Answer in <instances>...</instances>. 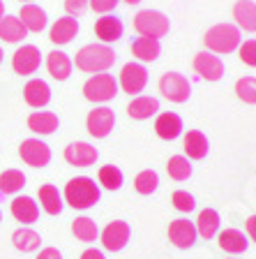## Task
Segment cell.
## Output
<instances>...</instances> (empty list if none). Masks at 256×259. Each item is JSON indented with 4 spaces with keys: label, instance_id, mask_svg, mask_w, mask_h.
I'll use <instances>...</instances> for the list:
<instances>
[{
    "label": "cell",
    "instance_id": "obj_1",
    "mask_svg": "<svg viewBox=\"0 0 256 259\" xmlns=\"http://www.w3.org/2000/svg\"><path fill=\"white\" fill-rule=\"evenodd\" d=\"M76 70L88 72V74H101L109 72L116 63V51L109 44H85L76 51Z\"/></svg>",
    "mask_w": 256,
    "mask_h": 259
},
{
    "label": "cell",
    "instance_id": "obj_2",
    "mask_svg": "<svg viewBox=\"0 0 256 259\" xmlns=\"http://www.w3.org/2000/svg\"><path fill=\"white\" fill-rule=\"evenodd\" d=\"M99 194H101L99 185H95L92 178L76 176V178H72V181H67V185H65L63 201L76 210H85L99 201Z\"/></svg>",
    "mask_w": 256,
    "mask_h": 259
},
{
    "label": "cell",
    "instance_id": "obj_3",
    "mask_svg": "<svg viewBox=\"0 0 256 259\" xmlns=\"http://www.w3.org/2000/svg\"><path fill=\"white\" fill-rule=\"evenodd\" d=\"M240 28L233 23H217L203 35V44L210 54H231L240 47Z\"/></svg>",
    "mask_w": 256,
    "mask_h": 259
},
{
    "label": "cell",
    "instance_id": "obj_4",
    "mask_svg": "<svg viewBox=\"0 0 256 259\" xmlns=\"http://www.w3.org/2000/svg\"><path fill=\"white\" fill-rule=\"evenodd\" d=\"M118 95V81L113 79V74H92L90 79L83 83V97L88 102L95 104H107Z\"/></svg>",
    "mask_w": 256,
    "mask_h": 259
},
{
    "label": "cell",
    "instance_id": "obj_5",
    "mask_svg": "<svg viewBox=\"0 0 256 259\" xmlns=\"http://www.w3.org/2000/svg\"><path fill=\"white\" fill-rule=\"evenodd\" d=\"M134 30L139 32L141 37L160 39L169 32V19L157 10H141L134 16Z\"/></svg>",
    "mask_w": 256,
    "mask_h": 259
},
{
    "label": "cell",
    "instance_id": "obj_6",
    "mask_svg": "<svg viewBox=\"0 0 256 259\" xmlns=\"http://www.w3.org/2000/svg\"><path fill=\"white\" fill-rule=\"evenodd\" d=\"M99 238H101L104 250H109V252H120V250L127 248L129 238H132V227L125 220H113L101 229Z\"/></svg>",
    "mask_w": 256,
    "mask_h": 259
},
{
    "label": "cell",
    "instance_id": "obj_7",
    "mask_svg": "<svg viewBox=\"0 0 256 259\" xmlns=\"http://www.w3.org/2000/svg\"><path fill=\"white\" fill-rule=\"evenodd\" d=\"M189 81H187L185 74L180 72H166L162 74L160 79V93L169 100V102H176V104H182L189 100Z\"/></svg>",
    "mask_w": 256,
    "mask_h": 259
},
{
    "label": "cell",
    "instance_id": "obj_8",
    "mask_svg": "<svg viewBox=\"0 0 256 259\" xmlns=\"http://www.w3.org/2000/svg\"><path fill=\"white\" fill-rule=\"evenodd\" d=\"M145 86H148V70H145L143 63H127L120 70L118 88H123V93L139 95V93H143Z\"/></svg>",
    "mask_w": 256,
    "mask_h": 259
},
{
    "label": "cell",
    "instance_id": "obj_9",
    "mask_svg": "<svg viewBox=\"0 0 256 259\" xmlns=\"http://www.w3.org/2000/svg\"><path fill=\"white\" fill-rule=\"evenodd\" d=\"M113 125H116V113L109 107H95L88 113V118H85V130H88V135L95 137V139L109 137Z\"/></svg>",
    "mask_w": 256,
    "mask_h": 259
},
{
    "label": "cell",
    "instance_id": "obj_10",
    "mask_svg": "<svg viewBox=\"0 0 256 259\" xmlns=\"http://www.w3.org/2000/svg\"><path fill=\"white\" fill-rule=\"evenodd\" d=\"M39 65H42V54H39L37 47H32V44H26V47H19L12 54V70L16 74L21 76H28V74H35L39 70Z\"/></svg>",
    "mask_w": 256,
    "mask_h": 259
},
{
    "label": "cell",
    "instance_id": "obj_11",
    "mask_svg": "<svg viewBox=\"0 0 256 259\" xmlns=\"http://www.w3.org/2000/svg\"><path fill=\"white\" fill-rule=\"evenodd\" d=\"M192 67L206 81H219L224 76V63H222V58L217 54H210V51H198L192 60Z\"/></svg>",
    "mask_w": 256,
    "mask_h": 259
},
{
    "label": "cell",
    "instance_id": "obj_12",
    "mask_svg": "<svg viewBox=\"0 0 256 259\" xmlns=\"http://www.w3.org/2000/svg\"><path fill=\"white\" fill-rule=\"evenodd\" d=\"M19 155H21V160L26 162L28 167L42 169L51 162V148L39 139H26L19 146Z\"/></svg>",
    "mask_w": 256,
    "mask_h": 259
},
{
    "label": "cell",
    "instance_id": "obj_13",
    "mask_svg": "<svg viewBox=\"0 0 256 259\" xmlns=\"http://www.w3.org/2000/svg\"><path fill=\"white\" fill-rule=\"evenodd\" d=\"M198 234H196V225L192 220H187V218H178L169 225V241L176 245L178 250H187L192 248L194 243H196Z\"/></svg>",
    "mask_w": 256,
    "mask_h": 259
},
{
    "label": "cell",
    "instance_id": "obj_14",
    "mask_svg": "<svg viewBox=\"0 0 256 259\" xmlns=\"http://www.w3.org/2000/svg\"><path fill=\"white\" fill-rule=\"evenodd\" d=\"M65 162L72 164V167H92L99 157V151H97L92 144L88 141H74L65 148Z\"/></svg>",
    "mask_w": 256,
    "mask_h": 259
},
{
    "label": "cell",
    "instance_id": "obj_15",
    "mask_svg": "<svg viewBox=\"0 0 256 259\" xmlns=\"http://www.w3.org/2000/svg\"><path fill=\"white\" fill-rule=\"evenodd\" d=\"M182 118L178 116V113H173V111H164V113H160L157 116V120H155V135L160 137V139H164V141H173V139H178V137L182 135Z\"/></svg>",
    "mask_w": 256,
    "mask_h": 259
},
{
    "label": "cell",
    "instance_id": "obj_16",
    "mask_svg": "<svg viewBox=\"0 0 256 259\" xmlns=\"http://www.w3.org/2000/svg\"><path fill=\"white\" fill-rule=\"evenodd\" d=\"M23 100L32 109H42L51 102V88H48V83L44 79H30L23 86Z\"/></svg>",
    "mask_w": 256,
    "mask_h": 259
},
{
    "label": "cell",
    "instance_id": "obj_17",
    "mask_svg": "<svg viewBox=\"0 0 256 259\" xmlns=\"http://www.w3.org/2000/svg\"><path fill=\"white\" fill-rule=\"evenodd\" d=\"M10 210L12 215H14L16 222H21V225H32V222H37L39 218V206L35 204L32 197H14L10 204Z\"/></svg>",
    "mask_w": 256,
    "mask_h": 259
},
{
    "label": "cell",
    "instance_id": "obj_18",
    "mask_svg": "<svg viewBox=\"0 0 256 259\" xmlns=\"http://www.w3.org/2000/svg\"><path fill=\"white\" fill-rule=\"evenodd\" d=\"M95 35L99 37L101 44H111V42H118L123 37V21L118 16H111V14H104L101 19L95 21Z\"/></svg>",
    "mask_w": 256,
    "mask_h": 259
},
{
    "label": "cell",
    "instance_id": "obj_19",
    "mask_svg": "<svg viewBox=\"0 0 256 259\" xmlns=\"http://www.w3.org/2000/svg\"><path fill=\"white\" fill-rule=\"evenodd\" d=\"M182 148L187 153V160H203L210 151L208 137L203 135L201 130H189L182 139Z\"/></svg>",
    "mask_w": 256,
    "mask_h": 259
},
{
    "label": "cell",
    "instance_id": "obj_20",
    "mask_svg": "<svg viewBox=\"0 0 256 259\" xmlns=\"http://www.w3.org/2000/svg\"><path fill=\"white\" fill-rule=\"evenodd\" d=\"M76 32H79V21H76L74 16H63V19H58L51 26L48 39L54 44H70L76 37Z\"/></svg>",
    "mask_w": 256,
    "mask_h": 259
},
{
    "label": "cell",
    "instance_id": "obj_21",
    "mask_svg": "<svg viewBox=\"0 0 256 259\" xmlns=\"http://www.w3.org/2000/svg\"><path fill=\"white\" fill-rule=\"evenodd\" d=\"M217 245L229 254H240L249 248V238L240 232V229H224L217 236Z\"/></svg>",
    "mask_w": 256,
    "mask_h": 259
},
{
    "label": "cell",
    "instance_id": "obj_22",
    "mask_svg": "<svg viewBox=\"0 0 256 259\" xmlns=\"http://www.w3.org/2000/svg\"><path fill=\"white\" fill-rule=\"evenodd\" d=\"M157 111H160V102H157V97H150V95H136L127 104L129 118L134 120H145L150 116H155Z\"/></svg>",
    "mask_w": 256,
    "mask_h": 259
},
{
    "label": "cell",
    "instance_id": "obj_23",
    "mask_svg": "<svg viewBox=\"0 0 256 259\" xmlns=\"http://www.w3.org/2000/svg\"><path fill=\"white\" fill-rule=\"evenodd\" d=\"M60 120L54 111H32L28 116V130L35 135H54Z\"/></svg>",
    "mask_w": 256,
    "mask_h": 259
},
{
    "label": "cell",
    "instance_id": "obj_24",
    "mask_svg": "<svg viewBox=\"0 0 256 259\" xmlns=\"http://www.w3.org/2000/svg\"><path fill=\"white\" fill-rule=\"evenodd\" d=\"M19 21L23 23V28H26L28 32H42L44 28H46V12H44L42 7L28 3V5H23L21 12H19Z\"/></svg>",
    "mask_w": 256,
    "mask_h": 259
},
{
    "label": "cell",
    "instance_id": "obj_25",
    "mask_svg": "<svg viewBox=\"0 0 256 259\" xmlns=\"http://www.w3.org/2000/svg\"><path fill=\"white\" fill-rule=\"evenodd\" d=\"M132 56L139 63H152V60L160 58V39H152V37H136L132 42Z\"/></svg>",
    "mask_w": 256,
    "mask_h": 259
},
{
    "label": "cell",
    "instance_id": "obj_26",
    "mask_svg": "<svg viewBox=\"0 0 256 259\" xmlns=\"http://www.w3.org/2000/svg\"><path fill=\"white\" fill-rule=\"evenodd\" d=\"M37 197H39L42 208L46 210L48 215H60V213H63L65 201H63V194L58 192V188H56V185H51V183L39 185Z\"/></svg>",
    "mask_w": 256,
    "mask_h": 259
},
{
    "label": "cell",
    "instance_id": "obj_27",
    "mask_svg": "<svg viewBox=\"0 0 256 259\" xmlns=\"http://www.w3.org/2000/svg\"><path fill=\"white\" fill-rule=\"evenodd\" d=\"M233 19L238 28L247 32H256V3L251 0H238L233 5Z\"/></svg>",
    "mask_w": 256,
    "mask_h": 259
},
{
    "label": "cell",
    "instance_id": "obj_28",
    "mask_svg": "<svg viewBox=\"0 0 256 259\" xmlns=\"http://www.w3.org/2000/svg\"><path fill=\"white\" fill-rule=\"evenodd\" d=\"M196 234L206 241L215 238L219 234V213L215 208H203L198 210V218H196Z\"/></svg>",
    "mask_w": 256,
    "mask_h": 259
},
{
    "label": "cell",
    "instance_id": "obj_29",
    "mask_svg": "<svg viewBox=\"0 0 256 259\" xmlns=\"http://www.w3.org/2000/svg\"><path fill=\"white\" fill-rule=\"evenodd\" d=\"M72 65L74 63L70 60V56L63 54V51H51V54H46V70L56 81L67 79V76L72 74Z\"/></svg>",
    "mask_w": 256,
    "mask_h": 259
},
{
    "label": "cell",
    "instance_id": "obj_30",
    "mask_svg": "<svg viewBox=\"0 0 256 259\" xmlns=\"http://www.w3.org/2000/svg\"><path fill=\"white\" fill-rule=\"evenodd\" d=\"M12 243H14V248L19 252H35L42 245V236L35 229H30V227H19L12 234Z\"/></svg>",
    "mask_w": 256,
    "mask_h": 259
},
{
    "label": "cell",
    "instance_id": "obj_31",
    "mask_svg": "<svg viewBox=\"0 0 256 259\" xmlns=\"http://www.w3.org/2000/svg\"><path fill=\"white\" fill-rule=\"evenodd\" d=\"M28 37V30L23 28V23L19 21V16H3L0 19V39L3 42L16 44Z\"/></svg>",
    "mask_w": 256,
    "mask_h": 259
},
{
    "label": "cell",
    "instance_id": "obj_32",
    "mask_svg": "<svg viewBox=\"0 0 256 259\" xmlns=\"http://www.w3.org/2000/svg\"><path fill=\"white\" fill-rule=\"evenodd\" d=\"M72 234L79 238L81 243H95L99 236V229H97V222L88 215H81L72 222Z\"/></svg>",
    "mask_w": 256,
    "mask_h": 259
},
{
    "label": "cell",
    "instance_id": "obj_33",
    "mask_svg": "<svg viewBox=\"0 0 256 259\" xmlns=\"http://www.w3.org/2000/svg\"><path fill=\"white\" fill-rule=\"evenodd\" d=\"M26 188V176L21 169H7L0 174V194H16Z\"/></svg>",
    "mask_w": 256,
    "mask_h": 259
},
{
    "label": "cell",
    "instance_id": "obj_34",
    "mask_svg": "<svg viewBox=\"0 0 256 259\" xmlns=\"http://www.w3.org/2000/svg\"><path fill=\"white\" fill-rule=\"evenodd\" d=\"M166 174H169V178L180 183V181H187L192 176V164H189V160L185 155H173L166 162Z\"/></svg>",
    "mask_w": 256,
    "mask_h": 259
},
{
    "label": "cell",
    "instance_id": "obj_35",
    "mask_svg": "<svg viewBox=\"0 0 256 259\" xmlns=\"http://www.w3.org/2000/svg\"><path fill=\"white\" fill-rule=\"evenodd\" d=\"M97 181H99V185L101 188H107V190H120L123 188V181H125V176H123V171L118 167H113V164H104V167L99 169V174H97Z\"/></svg>",
    "mask_w": 256,
    "mask_h": 259
},
{
    "label": "cell",
    "instance_id": "obj_36",
    "mask_svg": "<svg viewBox=\"0 0 256 259\" xmlns=\"http://www.w3.org/2000/svg\"><path fill=\"white\" fill-rule=\"evenodd\" d=\"M157 185H160V176L152 169H143V171L136 174V178H134V190L139 194H152L157 190Z\"/></svg>",
    "mask_w": 256,
    "mask_h": 259
},
{
    "label": "cell",
    "instance_id": "obj_37",
    "mask_svg": "<svg viewBox=\"0 0 256 259\" xmlns=\"http://www.w3.org/2000/svg\"><path fill=\"white\" fill-rule=\"evenodd\" d=\"M235 95L245 104H256V76H242L235 81Z\"/></svg>",
    "mask_w": 256,
    "mask_h": 259
},
{
    "label": "cell",
    "instance_id": "obj_38",
    "mask_svg": "<svg viewBox=\"0 0 256 259\" xmlns=\"http://www.w3.org/2000/svg\"><path fill=\"white\" fill-rule=\"evenodd\" d=\"M171 204L176 206V210H180V213H192V210L196 208L194 194H189L187 190H176L173 197H171Z\"/></svg>",
    "mask_w": 256,
    "mask_h": 259
},
{
    "label": "cell",
    "instance_id": "obj_39",
    "mask_svg": "<svg viewBox=\"0 0 256 259\" xmlns=\"http://www.w3.org/2000/svg\"><path fill=\"white\" fill-rule=\"evenodd\" d=\"M238 51H240L242 63L249 65V67H256V39H247V42H242L240 47H238Z\"/></svg>",
    "mask_w": 256,
    "mask_h": 259
},
{
    "label": "cell",
    "instance_id": "obj_40",
    "mask_svg": "<svg viewBox=\"0 0 256 259\" xmlns=\"http://www.w3.org/2000/svg\"><path fill=\"white\" fill-rule=\"evenodd\" d=\"M85 7H90V0H65V10L67 16H81L85 12Z\"/></svg>",
    "mask_w": 256,
    "mask_h": 259
},
{
    "label": "cell",
    "instance_id": "obj_41",
    "mask_svg": "<svg viewBox=\"0 0 256 259\" xmlns=\"http://www.w3.org/2000/svg\"><path fill=\"white\" fill-rule=\"evenodd\" d=\"M120 0H90V7L99 14H109L111 10H116V5Z\"/></svg>",
    "mask_w": 256,
    "mask_h": 259
},
{
    "label": "cell",
    "instance_id": "obj_42",
    "mask_svg": "<svg viewBox=\"0 0 256 259\" xmlns=\"http://www.w3.org/2000/svg\"><path fill=\"white\" fill-rule=\"evenodd\" d=\"M37 259H63V254H60L58 248H44V250H39Z\"/></svg>",
    "mask_w": 256,
    "mask_h": 259
},
{
    "label": "cell",
    "instance_id": "obj_43",
    "mask_svg": "<svg viewBox=\"0 0 256 259\" xmlns=\"http://www.w3.org/2000/svg\"><path fill=\"white\" fill-rule=\"evenodd\" d=\"M245 229H247V238L256 243V215H249V218H247Z\"/></svg>",
    "mask_w": 256,
    "mask_h": 259
},
{
    "label": "cell",
    "instance_id": "obj_44",
    "mask_svg": "<svg viewBox=\"0 0 256 259\" xmlns=\"http://www.w3.org/2000/svg\"><path fill=\"white\" fill-rule=\"evenodd\" d=\"M81 259H107L104 257V252L101 250H95V248H88L83 254H81Z\"/></svg>",
    "mask_w": 256,
    "mask_h": 259
},
{
    "label": "cell",
    "instance_id": "obj_45",
    "mask_svg": "<svg viewBox=\"0 0 256 259\" xmlns=\"http://www.w3.org/2000/svg\"><path fill=\"white\" fill-rule=\"evenodd\" d=\"M5 16V5H3V0H0V19Z\"/></svg>",
    "mask_w": 256,
    "mask_h": 259
},
{
    "label": "cell",
    "instance_id": "obj_46",
    "mask_svg": "<svg viewBox=\"0 0 256 259\" xmlns=\"http://www.w3.org/2000/svg\"><path fill=\"white\" fill-rule=\"evenodd\" d=\"M125 3H127V5H139L141 0H125Z\"/></svg>",
    "mask_w": 256,
    "mask_h": 259
},
{
    "label": "cell",
    "instance_id": "obj_47",
    "mask_svg": "<svg viewBox=\"0 0 256 259\" xmlns=\"http://www.w3.org/2000/svg\"><path fill=\"white\" fill-rule=\"evenodd\" d=\"M3 56H5V54H3V49H0V63H3Z\"/></svg>",
    "mask_w": 256,
    "mask_h": 259
},
{
    "label": "cell",
    "instance_id": "obj_48",
    "mask_svg": "<svg viewBox=\"0 0 256 259\" xmlns=\"http://www.w3.org/2000/svg\"><path fill=\"white\" fill-rule=\"evenodd\" d=\"M0 222H3V210H0Z\"/></svg>",
    "mask_w": 256,
    "mask_h": 259
},
{
    "label": "cell",
    "instance_id": "obj_49",
    "mask_svg": "<svg viewBox=\"0 0 256 259\" xmlns=\"http://www.w3.org/2000/svg\"><path fill=\"white\" fill-rule=\"evenodd\" d=\"M23 3H30V0H23Z\"/></svg>",
    "mask_w": 256,
    "mask_h": 259
}]
</instances>
